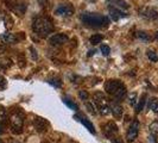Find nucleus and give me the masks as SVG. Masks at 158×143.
Here are the masks:
<instances>
[{
    "label": "nucleus",
    "instance_id": "nucleus-1",
    "mask_svg": "<svg viewBox=\"0 0 158 143\" xmlns=\"http://www.w3.org/2000/svg\"><path fill=\"white\" fill-rule=\"evenodd\" d=\"M81 20L85 25L93 29H103V28H107L110 24L108 17L100 13H93V12H83L81 15Z\"/></svg>",
    "mask_w": 158,
    "mask_h": 143
},
{
    "label": "nucleus",
    "instance_id": "nucleus-2",
    "mask_svg": "<svg viewBox=\"0 0 158 143\" xmlns=\"http://www.w3.org/2000/svg\"><path fill=\"white\" fill-rule=\"evenodd\" d=\"M105 89H106V92L111 95V97H113L117 102L123 100V99L126 97V93H127L126 86L124 85V82L117 79L108 80V81L105 84Z\"/></svg>",
    "mask_w": 158,
    "mask_h": 143
},
{
    "label": "nucleus",
    "instance_id": "nucleus-3",
    "mask_svg": "<svg viewBox=\"0 0 158 143\" xmlns=\"http://www.w3.org/2000/svg\"><path fill=\"white\" fill-rule=\"evenodd\" d=\"M32 30L40 37H48L54 31V24L47 17H37L32 22Z\"/></svg>",
    "mask_w": 158,
    "mask_h": 143
},
{
    "label": "nucleus",
    "instance_id": "nucleus-4",
    "mask_svg": "<svg viewBox=\"0 0 158 143\" xmlns=\"http://www.w3.org/2000/svg\"><path fill=\"white\" fill-rule=\"evenodd\" d=\"M24 118L25 115L22 111V109H15L10 112L8 115V120H10V128L11 131L16 135H19L23 132V127H24Z\"/></svg>",
    "mask_w": 158,
    "mask_h": 143
},
{
    "label": "nucleus",
    "instance_id": "nucleus-5",
    "mask_svg": "<svg viewBox=\"0 0 158 143\" xmlns=\"http://www.w3.org/2000/svg\"><path fill=\"white\" fill-rule=\"evenodd\" d=\"M96 109L99 110V112L103 115V116H107L111 110H110V103L106 98V95L103 94L102 92H96L94 94V102Z\"/></svg>",
    "mask_w": 158,
    "mask_h": 143
},
{
    "label": "nucleus",
    "instance_id": "nucleus-6",
    "mask_svg": "<svg viewBox=\"0 0 158 143\" xmlns=\"http://www.w3.org/2000/svg\"><path fill=\"white\" fill-rule=\"evenodd\" d=\"M7 6L13 12L18 13L19 16H23L25 13V11H26L27 4L24 0H15V1H7Z\"/></svg>",
    "mask_w": 158,
    "mask_h": 143
},
{
    "label": "nucleus",
    "instance_id": "nucleus-7",
    "mask_svg": "<svg viewBox=\"0 0 158 143\" xmlns=\"http://www.w3.org/2000/svg\"><path fill=\"white\" fill-rule=\"evenodd\" d=\"M139 122L135 119L132 123H131V125L128 128V130H127V134H126V140L127 142H133L135 138L138 137V134H139Z\"/></svg>",
    "mask_w": 158,
    "mask_h": 143
},
{
    "label": "nucleus",
    "instance_id": "nucleus-8",
    "mask_svg": "<svg viewBox=\"0 0 158 143\" xmlns=\"http://www.w3.org/2000/svg\"><path fill=\"white\" fill-rule=\"evenodd\" d=\"M55 15L60 17H71L74 15V6L71 4H61L55 10Z\"/></svg>",
    "mask_w": 158,
    "mask_h": 143
},
{
    "label": "nucleus",
    "instance_id": "nucleus-9",
    "mask_svg": "<svg viewBox=\"0 0 158 143\" xmlns=\"http://www.w3.org/2000/svg\"><path fill=\"white\" fill-rule=\"evenodd\" d=\"M102 132L107 138H111L112 140L118 134V127H117V124L114 122H108V123H106L102 127Z\"/></svg>",
    "mask_w": 158,
    "mask_h": 143
},
{
    "label": "nucleus",
    "instance_id": "nucleus-10",
    "mask_svg": "<svg viewBox=\"0 0 158 143\" xmlns=\"http://www.w3.org/2000/svg\"><path fill=\"white\" fill-rule=\"evenodd\" d=\"M69 40V37L65 35V33H55L54 36L50 37L49 42L51 43V46H63Z\"/></svg>",
    "mask_w": 158,
    "mask_h": 143
},
{
    "label": "nucleus",
    "instance_id": "nucleus-11",
    "mask_svg": "<svg viewBox=\"0 0 158 143\" xmlns=\"http://www.w3.org/2000/svg\"><path fill=\"white\" fill-rule=\"evenodd\" d=\"M33 127L38 132H45L49 128V123L42 117H36L33 119Z\"/></svg>",
    "mask_w": 158,
    "mask_h": 143
},
{
    "label": "nucleus",
    "instance_id": "nucleus-12",
    "mask_svg": "<svg viewBox=\"0 0 158 143\" xmlns=\"http://www.w3.org/2000/svg\"><path fill=\"white\" fill-rule=\"evenodd\" d=\"M139 13H140V16H142V17L146 18V19H151V20L157 19V18H158V12H157V11H156V10H153V8H150V7L142 8V10L139 11Z\"/></svg>",
    "mask_w": 158,
    "mask_h": 143
},
{
    "label": "nucleus",
    "instance_id": "nucleus-13",
    "mask_svg": "<svg viewBox=\"0 0 158 143\" xmlns=\"http://www.w3.org/2000/svg\"><path fill=\"white\" fill-rule=\"evenodd\" d=\"M110 110H111V112L113 113V116H115V117H121L123 113H124L123 106H121L120 103L117 102V100H113V102L110 104Z\"/></svg>",
    "mask_w": 158,
    "mask_h": 143
},
{
    "label": "nucleus",
    "instance_id": "nucleus-14",
    "mask_svg": "<svg viewBox=\"0 0 158 143\" xmlns=\"http://www.w3.org/2000/svg\"><path fill=\"white\" fill-rule=\"evenodd\" d=\"M110 15H111V18L113 19V22H118L119 19L127 17V13L123 12V10L117 7H112V6L110 7Z\"/></svg>",
    "mask_w": 158,
    "mask_h": 143
},
{
    "label": "nucleus",
    "instance_id": "nucleus-15",
    "mask_svg": "<svg viewBox=\"0 0 158 143\" xmlns=\"http://www.w3.org/2000/svg\"><path fill=\"white\" fill-rule=\"evenodd\" d=\"M0 40L2 41V43H5V44H15L18 38H17V36H15L11 32H5L0 36Z\"/></svg>",
    "mask_w": 158,
    "mask_h": 143
},
{
    "label": "nucleus",
    "instance_id": "nucleus-16",
    "mask_svg": "<svg viewBox=\"0 0 158 143\" xmlns=\"http://www.w3.org/2000/svg\"><path fill=\"white\" fill-rule=\"evenodd\" d=\"M76 118H79V120L85 125V128L86 129H88V131L90 132V134H94L95 135V128L94 125H93V123L89 120V119L87 118H83V117H79V116H76Z\"/></svg>",
    "mask_w": 158,
    "mask_h": 143
},
{
    "label": "nucleus",
    "instance_id": "nucleus-17",
    "mask_svg": "<svg viewBox=\"0 0 158 143\" xmlns=\"http://www.w3.org/2000/svg\"><path fill=\"white\" fill-rule=\"evenodd\" d=\"M111 5H113V7H118L120 10H126L128 8V4H127L125 0H107Z\"/></svg>",
    "mask_w": 158,
    "mask_h": 143
},
{
    "label": "nucleus",
    "instance_id": "nucleus-18",
    "mask_svg": "<svg viewBox=\"0 0 158 143\" xmlns=\"http://www.w3.org/2000/svg\"><path fill=\"white\" fill-rule=\"evenodd\" d=\"M103 40V36L102 35H99V33H95L90 38H89V42H90V44H93V46H96V44H99V43H101Z\"/></svg>",
    "mask_w": 158,
    "mask_h": 143
},
{
    "label": "nucleus",
    "instance_id": "nucleus-19",
    "mask_svg": "<svg viewBox=\"0 0 158 143\" xmlns=\"http://www.w3.org/2000/svg\"><path fill=\"white\" fill-rule=\"evenodd\" d=\"M48 84L56 88L62 87V81H61L60 78H50V79H48Z\"/></svg>",
    "mask_w": 158,
    "mask_h": 143
},
{
    "label": "nucleus",
    "instance_id": "nucleus-20",
    "mask_svg": "<svg viewBox=\"0 0 158 143\" xmlns=\"http://www.w3.org/2000/svg\"><path fill=\"white\" fill-rule=\"evenodd\" d=\"M149 107L150 110L155 112V113H158V99L157 98H152L149 102Z\"/></svg>",
    "mask_w": 158,
    "mask_h": 143
},
{
    "label": "nucleus",
    "instance_id": "nucleus-21",
    "mask_svg": "<svg viewBox=\"0 0 158 143\" xmlns=\"http://www.w3.org/2000/svg\"><path fill=\"white\" fill-rule=\"evenodd\" d=\"M145 102H146V95L143 94V97L140 98V100H139V103H138V105L135 106V112L137 113H139V112L142 111L143 109H144V105H145Z\"/></svg>",
    "mask_w": 158,
    "mask_h": 143
},
{
    "label": "nucleus",
    "instance_id": "nucleus-22",
    "mask_svg": "<svg viewBox=\"0 0 158 143\" xmlns=\"http://www.w3.org/2000/svg\"><path fill=\"white\" fill-rule=\"evenodd\" d=\"M149 130H150L151 135L152 136H156L158 134V122H152L150 124V127H149Z\"/></svg>",
    "mask_w": 158,
    "mask_h": 143
},
{
    "label": "nucleus",
    "instance_id": "nucleus-23",
    "mask_svg": "<svg viewBox=\"0 0 158 143\" xmlns=\"http://www.w3.org/2000/svg\"><path fill=\"white\" fill-rule=\"evenodd\" d=\"M148 57H149V60H150L151 62H157L158 61V55L153 51V50H148Z\"/></svg>",
    "mask_w": 158,
    "mask_h": 143
},
{
    "label": "nucleus",
    "instance_id": "nucleus-24",
    "mask_svg": "<svg viewBox=\"0 0 158 143\" xmlns=\"http://www.w3.org/2000/svg\"><path fill=\"white\" fill-rule=\"evenodd\" d=\"M86 107H87V110L90 112L92 115H96V112H98L96 110H98V109H96V106H95L94 103H89V102H87V103H86Z\"/></svg>",
    "mask_w": 158,
    "mask_h": 143
},
{
    "label": "nucleus",
    "instance_id": "nucleus-25",
    "mask_svg": "<svg viewBox=\"0 0 158 143\" xmlns=\"http://www.w3.org/2000/svg\"><path fill=\"white\" fill-rule=\"evenodd\" d=\"M7 120V113H6V110L0 106V123H5Z\"/></svg>",
    "mask_w": 158,
    "mask_h": 143
},
{
    "label": "nucleus",
    "instance_id": "nucleus-26",
    "mask_svg": "<svg viewBox=\"0 0 158 143\" xmlns=\"http://www.w3.org/2000/svg\"><path fill=\"white\" fill-rule=\"evenodd\" d=\"M137 36L140 38V40L143 41H150L151 40V37H150V35L148 33V32H145V31H138L137 32Z\"/></svg>",
    "mask_w": 158,
    "mask_h": 143
},
{
    "label": "nucleus",
    "instance_id": "nucleus-27",
    "mask_svg": "<svg viewBox=\"0 0 158 143\" xmlns=\"http://www.w3.org/2000/svg\"><path fill=\"white\" fill-rule=\"evenodd\" d=\"M63 102H64V104H65L67 106H69L70 109H73V110H75V111H76V110L79 109L76 104H75V103H73L71 100H69V99H67V98H64V99H63Z\"/></svg>",
    "mask_w": 158,
    "mask_h": 143
},
{
    "label": "nucleus",
    "instance_id": "nucleus-28",
    "mask_svg": "<svg viewBox=\"0 0 158 143\" xmlns=\"http://www.w3.org/2000/svg\"><path fill=\"white\" fill-rule=\"evenodd\" d=\"M100 50H101V53H102L103 56H108L110 54H111V48L108 47V46H106V44L101 46Z\"/></svg>",
    "mask_w": 158,
    "mask_h": 143
},
{
    "label": "nucleus",
    "instance_id": "nucleus-29",
    "mask_svg": "<svg viewBox=\"0 0 158 143\" xmlns=\"http://www.w3.org/2000/svg\"><path fill=\"white\" fill-rule=\"evenodd\" d=\"M128 103L132 106H135V103H137V93H132L128 97Z\"/></svg>",
    "mask_w": 158,
    "mask_h": 143
},
{
    "label": "nucleus",
    "instance_id": "nucleus-30",
    "mask_svg": "<svg viewBox=\"0 0 158 143\" xmlns=\"http://www.w3.org/2000/svg\"><path fill=\"white\" fill-rule=\"evenodd\" d=\"M6 86H7V84H6V79H5L4 76H1V75H0V91L5 89Z\"/></svg>",
    "mask_w": 158,
    "mask_h": 143
},
{
    "label": "nucleus",
    "instance_id": "nucleus-31",
    "mask_svg": "<svg viewBox=\"0 0 158 143\" xmlns=\"http://www.w3.org/2000/svg\"><path fill=\"white\" fill-rule=\"evenodd\" d=\"M79 95H80V98H81L82 100H87L88 97H89V94H88L87 91H80Z\"/></svg>",
    "mask_w": 158,
    "mask_h": 143
},
{
    "label": "nucleus",
    "instance_id": "nucleus-32",
    "mask_svg": "<svg viewBox=\"0 0 158 143\" xmlns=\"http://www.w3.org/2000/svg\"><path fill=\"white\" fill-rule=\"evenodd\" d=\"M10 60H0V68H7L8 66H10Z\"/></svg>",
    "mask_w": 158,
    "mask_h": 143
},
{
    "label": "nucleus",
    "instance_id": "nucleus-33",
    "mask_svg": "<svg viewBox=\"0 0 158 143\" xmlns=\"http://www.w3.org/2000/svg\"><path fill=\"white\" fill-rule=\"evenodd\" d=\"M30 50H31V55H32V58L33 60H37L38 58V54H36V49L33 47L30 48Z\"/></svg>",
    "mask_w": 158,
    "mask_h": 143
},
{
    "label": "nucleus",
    "instance_id": "nucleus-34",
    "mask_svg": "<svg viewBox=\"0 0 158 143\" xmlns=\"http://www.w3.org/2000/svg\"><path fill=\"white\" fill-rule=\"evenodd\" d=\"M112 143H124V142H123V140H121V138H119V137H114V138H112Z\"/></svg>",
    "mask_w": 158,
    "mask_h": 143
},
{
    "label": "nucleus",
    "instance_id": "nucleus-35",
    "mask_svg": "<svg viewBox=\"0 0 158 143\" xmlns=\"http://www.w3.org/2000/svg\"><path fill=\"white\" fill-rule=\"evenodd\" d=\"M95 53H96V50H95V49H90V50L88 51V56L90 57V56H93V55H94Z\"/></svg>",
    "mask_w": 158,
    "mask_h": 143
},
{
    "label": "nucleus",
    "instance_id": "nucleus-36",
    "mask_svg": "<svg viewBox=\"0 0 158 143\" xmlns=\"http://www.w3.org/2000/svg\"><path fill=\"white\" fill-rule=\"evenodd\" d=\"M5 130H4V125H2V123H0V134H2Z\"/></svg>",
    "mask_w": 158,
    "mask_h": 143
},
{
    "label": "nucleus",
    "instance_id": "nucleus-37",
    "mask_svg": "<svg viewBox=\"0 0 158 143\" xmlns=\"http://www.w3.org/2000/svg\"><path fill=\"white\" fill-rule=\"evenodd\" d=\"M155 38H156V40H158V31L155 33Z\"/></svg>",
    "mask_w": 158,
    "mask_h": 143
},
{
    "label": "nucleus",
    "instance_id": "nucleus-38",
    "mask_svg": "<svg viewBox=\"0 0 158 143\" xmlns=\"http://www.w3.org/2000/svg\"><path fill=\"white\" fill-rule=\"evenodd\" d=\"M10 143H20V142H18V141H11Z\"/></svg>",
    "mask_w": 158,
    "mask_h": 143
},
{
    "label": "nucleus",
    "instance_id": "nucleus-39",
    "mask_svg": "<svg viewBox=\"0 0 158 143\" xmlns=\"http://www.w3.org/2000/svg\"><path fill=\"white\" fill-rule=\"evenodd\" d=\"M0 143H4V142H2V140H0Z\"/></svg>",
    "mask_w": 158,
    "mask_h": 143
},
{
    "label": "nucleus",
    "instance_id": "nucleus-40",
    "mask_svg": "<svg viewBox=\"0 0 158 143\" xmlns=\"http://www.w3.org/2000/svg\"><path fill=\"white\" fill-rule=\"evenodd\" d=\"M89 1H95V0H89Z\"/></svg>",
    "mask_w": 158,
    "mask_h": 143
}]
</instances>
